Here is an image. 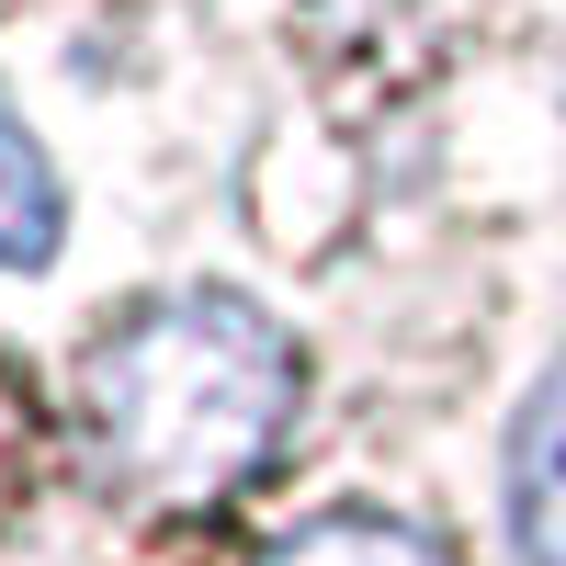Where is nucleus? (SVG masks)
Masks as SVG:
<instances>
[{"label":"nucleus","mask_w":566,"mask_h":566,"mask_svg":"<svg viewBox=\"0 0 566 566\" xmlns=\"http://www.w3.org/2000/svg\"><path fill=\"white\" fill-rule=\"evenodd\" d=\"M295 386H306L295 340L239 283H181V295H148L136 317H114L91 340L80 431L114 488L159 499V510H205L272 464Z\"/></svg>","instance_id":"f257e3e1"},{"label":"nucleus","mask_w":566,"mask_h":566,"mask_svg":"<svg viewBox=\"0 0 566 566\" xmlns=\"http://www.w3.org/2000/svg\"><path fill=\"white\" fill-rule=\"evenodd\" d=\"M510 544L522 566H566V352L533 374L510 419Z\"/></svg>","instance_id":"f03ea898"},{"label":"nucleus","mask_w":566,"mask_h":566,"mask_svg":"<svg viewBox=\"0 0 566 566\" xmlns=\"http://www.w3.org/2000/svg\"><path fill=\"white\" fill-rule=\"evenodd\" d=\"M57 239H69L57 159H45V136L12 114V91H0V272H45Z\"/></svg>","instance_id":"7ed1b4c3"},{"label":"nucleus","mask_w":566,"mask_h":566,"mask_svg":"<svg viewBox=\"0 0 566 566\" xmlns=\"http://www.w3.org/2000/svg\"><path fill=\"white\" fill-rule=\"evenodd\" d=\"M250 566H453V555H442V533L397 522V510H317L283 544H261Z\"/></svg>","instance_id":"20e7f679"}]
</instances>
